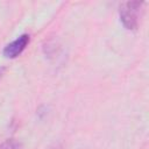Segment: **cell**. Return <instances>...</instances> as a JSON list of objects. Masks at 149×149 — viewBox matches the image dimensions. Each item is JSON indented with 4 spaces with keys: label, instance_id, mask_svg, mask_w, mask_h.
Wrapping results in <instances>:
<instances>
[{
    "label": "cell",
    "instance_id": "obj_1",
    "mask_svg": "<svg viewBox=\"0 0 149 149\" xmlns=\"http://www.w3.org/2000/svg\"><path fill=\"white\" fill-rule=\"evenodd\" d=\"M144 2L142 1H127L122 2L119 7L120 21L128 30H136L139 27V17L141 15Z\"/></svg>",
    "mask_w": 149,
    "mask_h": 149
},
{
    "label": "cell",
    "instance_id": "obj_2",
    "mask_svg": "<svg viewBox=\"0 0 149 149\" xmlns=\"http://www.w3.org/2000/svg\"><path fill=\"white\" fill-rule=\"evenodd\" d=\"M29 41H30V37H29L28 34L20 35L14 41H12L10 43L6 44V47L2 50V55L6 58H16L27 48V45L29 44Z\"/></svg>",
    "mask_w": 149,
    "mask_h": 149
},
{
    "label": "cell",
    "instance_id": "obj_3",
    "mask_svg": "<svg viewBox=\"0 0 149 149\" xmlns=\"http://www.w3.org/2000/svg\"><path fill=\"white\" fill-rule=\"evenodd\" d=\"M0 149H23L21 142L16 141L15 139H8L0 144Z\"/></svg>",
    "mask_w": 149,
    "mask_h": 149
},
{
    "label": "cell",
    "instance_id": "obj_4",
    "mask_svg": "<svg viewBox=\"0 0 149 149\" xmlns=\"http://www.w3.org/2000/svg\"><path fill=\"white\" fill-rule=\"evenodd\" d=\"M5 72H6V68H5V66H0V79L3 77Z\"/></svg>",
    "mask_w": 149,
    "mask_h": 149
},
{
    "label": "cell",
    "instance_id": "obj_5",
    "mask_svg": "<svg viewBox=\"0 0 149 149\" xmlns=\"http://www.w3.org/2000/svg\"><path fill=\"white\" fill-rule=\"evenodd\" d=\"M48 149H62V148H61V146H58V144H55V146H52V147H49Z\"/></svg>",
    "mask_w": 149,
    "mask_h": 149
}]
</instances>
